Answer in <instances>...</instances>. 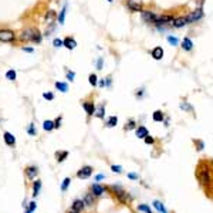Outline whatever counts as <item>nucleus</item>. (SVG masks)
I'll return each instance as SVG.
<instances>
[{
    "mask_svg": "<svg viewBox=\"0 0 213 213\" xmlns=\"http://www.w3.org/2000/svg\"><path fill=\"white\" fill-rule=\"evenodd\" d=\"M110 189H111L112 192H114V193L118 196V199H120L122 203H126V202L129 200V195L126 193V192L122 189V188H120V186H115V185H114V186H111Z\"/></svg>",
    "mask_w": 213,
    "mask_h": 213,
    "instance_id": "f03ea898",
    "label": "nucleus"
},
{
    "mask_svg": "<svg viewBox=\"0 0 213 213\" xmlns=\"http://www.w3.org/2000/svg\"><path fill=\"white\" fill-rule=\"evenodd\" d=\"M68 213H77V212H74V210H73V209H71V210H70Z\"/></svg>",
    "mask_w": 213,
    "mask_h": 213,
    "instance_id": "603ef678",
    "label": "nucleus"
},
{
    "mask_svg": "<svg viewBox=\"0 0 213 213\" xmlns=\"http://www.w3.org/2000/svg\"><path fill=\"white\" fill-rule=\"evenodd\" d=\"M128 178H129V179H134V181L139 179V176L136 175V173H128Z\"/></svg>",
    "mask_w": 213,
    "mask_h": 213,
    "instance_id": "a18cd8bd",
    "label": "nucleus"
},
{
    "mask_svg": "<svg viewBox=\"0 0 213 213\" xmlns=\"http://www.w3.org/2000/svg\"><path fill=\"white\" fill-rule=\"evenodd\" d=\"M104 178H105L104 175H97V178H95V179H97V181H102Z\"/></svg>",
    "mask_w": 213,
    "mask_h": 213,
    "instance_id": "8fccbe9b",
    "label": "nucleus"
},
{
    "mask_svg": "<svg viewBox=\"0 0 213 213\" xmlns=\"http://www.w3.org/2000/svg\"><path fill=\"white\" fill-rule=\"evenodd\" d=\"M151 54H152V57L155 58V60H161L163 57V50L162 47H155L152 51H151Z\"/></svg>",
    "mask_w": 213,
    "mask_h": 213,
    "instance_id": "ddd939ff",
    "label": "nucleus"
},
{
    "mask_svg": "<svg viewBox=\"0 0 213 213\" xmlns=\"http://www.w3.org/2000/svg\"><path fill=\"white\" fill-rule=\"evenodd\" d=\"M23 50H24V51H28V53H31L33 48H30V47H23Z\"/></svg>",
    "mask_w": 213,
    "mask_h": 213,
    "instance_id": "3c124183",
    "label": "nucleus"
},
{
    "mask_svg": "<svg viewBox=\"0 0 213 213\" xmlns=\"http://www.w3.org/2000/svg\"><path fill=\"white\" fill-rule=\"evenodd\" d=\"M104 110H105V106L100 105L97 110H94V115L97 116V118H104Z\"/></svg>",
    "mask_w": 213,
    "mask_h": 213,
    "instance_id": "5701e85b",
    "label": "nucleus"
},
{
    "mask_svg": "<svg viewBox=\"0 0 213 213\" xmlns=\"http://www.w3.org/2000/svg\"><path fill=\"white\" fill-rule=\"evenodd\" d=\"M111 169L114 172H116V173H121V172H122V166H116V165H112Z\"/></svg>",
    "mask_w": 213,
    "mask_h": 213,
    "instance_id": "ea45409f",
    "label": "nucleus"
},
{
    "mask_svg": "<svg viewBox=\"0 0 213 213\" xmlns=\"http://www.w3.org/2000/svg\"><path fill=\"white\" fill-rule=\"evenodd\" d=\"M83 202H84V205H87V206H93V205H94V195L93 193H87Z\"/></svg>",
    "mask_w": 213,
    "mask_h": 213,
    "instance_id": "412c9836",
    "label": "nucleus"
},
{
    "mask_svg": "<svg viewBox=\"0 0 213 213\" xmlns=\"http://www.w3.org/2000/svg\"><path fill=\"white\" fill-rule=\"evenodd\" d=\"M91 190H93L94 196H101V195L105 192V188L101 185H98V183H94V185L91 186Z\"/></svg>",
    "mask_w": 213,
    "mask_h": 213,
    "instance_id": "6e6552de",
    "label": "nucleus"
},
{
    "mask_svg": "<svg viewBox=\"0 0 213 213\" xmlns=\"http://www.w3.org/2000/svg\"><path fill=\"white\" fill-rule=\"evenodd\" d=\"M108 2H110V3H111V2H112V0H108Z\"/></svg>",
    "mask_w": 213,
    "mask_h": 213,
    "instance_id": "5fc2aeb1",
    "label": "nucleus"
},
{
    "mask_svg": "<svg viewBox=\"0 0 213 213\" xmlns=\"http://www.w3.org/2000/svg\"><path fill=\"white\" fill-rule=\"evenodd\" d=\"M6 78L9 80V81H14V80H16V71H14V70H9V71L6 73Z\"/></svg>",
    "mask_w": 213,
    "mask_h": 213,
    "instance_id": "c756f323",
    "label": "nucleus"
},
{
    "mask_svg": "<svg viewBox=\"0 0 213 213\" xmlns=\"http://www.w3.org/2000/svg\"><path fill=\"white\" fill-rule=\"evenodd\" d=\"M65 11H67V6H64V7H63V10H61L60 16H58V21H60V24H64V19H65Z\"/></svg>",
    "mask_w": 213,
    "mask_h": 213,
    "instance_id": "2f4dec72",
    "label": "nucleus"
},
{
    "mask_svg": "<svg viewBox=\"0 0 213 213\" xmlns=\"http://www.w3.org/2000/svg\"><path fill=\"white\" fill-rule=\"evenodd\" d=\"M83 209H84V202H83V200L77 199L74 203H73V210H74V212L80 213L81 210H83Z\"/></svg>",
    "mask_w": 213,
    "mask_h": 213,
    "instance_id": "a211bd4d",
    "label": "nucleus"
},
{
    "mask_svg": "<svg viewBox=\"0 0 213 213\" xmlns=\"http://www.w3.org/2000/svg\"><path fill=\"white\" fill-rule=\"evenodd\" d=\"M144 139H145V144H148V145H149V144L152 145L153 142H155V139H153L152 136H149V135H146V136H145Z\"/></svg>",
    "mask_w": 213,
    "mask_h": 213,
    "instance_id": "e433bc0d",
    "label": "nucleus"
},
{
    "mask_svg": "<svg viewBox=\"0 0 213 213\" xmlns=\"http://www.w3.org/2000/svg\"><path fill=\"white\" fill-rule=\"evenodd\" d=\"M198 178H199L200 185H210V171L208 168H203V163H200L199 168H198Z\"/></svg>",
    "mask_w": 213,
    "mask_h": 213,
    "instance_id": "f257e3e1",
    "label": "nucleus"
},
{
    "mask_svg": "<svg viewBox=\"0 0 213 213\" xmlns=\"http://www.w3.org/2000/svg\"><path fill=\"white\" fill-rule=\"evenodd\" d=\"M63 46H65L68 50H74L75 47H77V41H75L74 38L67 37L65 40H63Z\"/></svg>",
    "mask_w": 213,
    "mask_h": 213,
    "instance_id": "1a4fd4ad",
    "label": "nucleus"
},
{
    "mask_svg": "<svg viewBox=\"0 0 213 213\" xmlns=\"http://www.w3.org/2000/svg\"><path fill=\"white\" fill-rule=\"evenodd\" d=\"M70 182H71V179H70V178H65L64 181H63V185H61V190H63V192H65V190H67V188H68V185H70Z\"/></svg>",
    "mask_w": 213,
    "mask_h": 213,
    "instance_id": "473e14b6",
    "label": "nucleus"
},
{
    "mask_svg": "<svg viewBox=\"0 0 213 213\" xmlns=\"http://www.w3.org/2000/svg\"><path fill=\"white\" fill-rule=\"evenodd\" d=\"M153 206H155V209H156L159 213H168V210L165 209L163 203L162 202H159V200H155V202H153Z\"/></svg>",
    "mask_w": 213,
    "mask_h": 213,
    "instance_id": "aec40b11",
    "label": "nucleus"
},
{
    "mask_svg": "<svg viewBox=\"0 0 213 213\" xmlns=\"http://www.w3.org/2000/svg\"><path fill=\"white\" fill-rule=\"evenodd\" d=\"M171 24L173 26V27L179 28V27H183V26H186V24H188V20H186V17H179V19L173 20Z\"/></svg>",
    "mask_w": 213,
    "mask_h": 213,
    "instance_id": "9b49d317",
    "label": "nucleus"
},
{
    "mask_svg": "<svg viewBox=\"0 0 213 213\" xmlns=\"http://www.w3.org/2000/svg\"><path fill=\"white\" fill-rule=\"evenodd\" d=\"M37 173H38V169H37L36 166H28V168H26V175H27L28 179H34V178L37 176Z\"/></svg>",
    "mask_w": 213,
    "mask_h": 213,
    "instance_id": "9d476101",
    "label": "nucleus"
},
{
    "mask_svg": "<svg viewBox=\"0 0 213 213\" xmlns=\"http://www.w3.org/2000/svg\"><path fill=\"white\" fill-rule=\"evenodd\" d=\"M36 208H37V205H36V202H31V203H30V206H28V209H27V210H30V212H34V210H36Z\"/></svg>",
    "mask_w": 213,
    "mask_h": 213,
    "instance_id": "a19ab883",
    "label": "nucleus"
},
{
    "mask_svg": "<svg viewBox=\"0 0 213 213\" xmlns=\"http://www.w3.org/2000/svg\"><path fill=\"white\" fill-rule=\"evenodd\" d=\"M173 17L172 16H156V21L155 23H172Z\"/></svg>",
    "mask_w": 213,
    "mask_h": 213,
    "instance_id": "2eb2a0df",
    "label": "nucleus"
},
{
    "mask_svg": "<svg viewBox=\"0 0 213 213\" xmlns=\"http://www.w3.org/2000/svg\"><path fill=\"white\" fill-rule=\"evenodd\" d=\"M134 128H135V121L134 120H131L129 122H126L125 129H134Z\"/></svg>",
    "mask_w": 213,
    "mask_h": 213,
    "instance_id": "f704fd0d",
    "label": "nucleus"
},
{
    "mask_svg": "<svg viewBox=\"0 0 213 213\" xmlns=\"http://www.w3.org/2000/svg\"><path fill=\"white\" fill-rule=\"evenodd\" d=\"M36 33H37L36 28H26V30L21 31V34H20L19 37H20V40H23V41H33Z\"/></svg>",
    "mask_w": 213,
    "mask_h": 213,
    "instance_id": "7ed1b4c3",
    "label": "nucleus"
},
{
    "mask_svg": "<svg viewBox=\"0 0 213 213\" xmlns=\"http://www.w3.org/2000/svg\"><path fill=\"white\" fill-rule=\"evenodd\" d=\"M91 175H93V168L91 166H84L77 172V176H78L80 179H87V178H90Z\"/></svg>",
    "mask_w": 213,
    "mask_h": 213,
    "instance_id": "39448f33",
    "label": "nucleus"
},
{
    "mask_svg": "<svg viewBox=\"0 0 213 213\" xmlns=\"http://www.w3.org/2000/svg\"><path fill=\"white\" fill-rule=\"evenodd\" d=\"M126 6H128L132 11H142V6H141V3H136V2H134V0H128Z\"/></svg>",
    "mask_w": 213,
    "mask_h": 213,
    "instance_id": "f8f14e48",
    "label": "nucleus"
},
{
    "mask_svg": "<svg viewBox=\"0 0 213 213\" xmlns=\"http://www.w3.org/2000/svg\"><path fill=\"white\" fill-rule=\"evenodd\" d=\"M67 78L73 81V80H74V73H68V74H67Z\"/></svg>",
    "mask_w": 213,
    "mask_h": 213,
    "instance_id": "de8ad7c7",
    "label": "nucleus"
},
{
    "mask_svg": "<svg viewBox=\"0 0 213 213\" xmlns=\"http://www.w3.org/2000/svg\"><path fill=\"white\" fill-rule=\"evenodd\" d=\"M168 43H169V44H172V46H178L179 40H178L176 37H172V36H169V37H168Z\"/></svg>",
    "mask_w": 213,
    "mask_h": 213,
    "instance_id": "72a5a7b5",
    "label": "nucleus"
},
{
    "mask_svg": "<svg viewBox=\"0 0 213 213\" xmlns=\"http://www.w3.org/2000/svg\"><path fill=\"white\" fill-rule=\"evenodd\" d=\"M43 98H46V100H53V98H54V94L53 93H44L43 94Z\"/></svg>",
    "mask_w": 213,
    "mask_h": 213,
    "instance_id": "58836bf2",
    "label": "nucleus"
},
{
    "mask_svg": "<svg viewBox=\"0 0 213 213\" xmlns=\"http://www.w3.org/2000/svg\"><path fill=\"white\" fill-rule=\"evenodd\" d=\"M83 106H84V110L87 111L88 115H94V110H95V106H94L93 102H84Z\"/></svg>",
    "mask_w": 213,
    "mask_h": 213,
    "instance_id": "f3484780",
    "label": "nucleus"
},
{
    "mask_svg": "<svg viewBox=\"0 0 213 213\" xmlns=\"http://www.w3.org/2000/svg\"><path fill=\"white\" fill-rule=\"evenodd\" d=\"M43 128H44L46 131L54 129V121H44V124H43Z\"/></svg>",
    "mask_w": 213,
    "mask_h": 213,
    "instance_id": "bb28decb",
    "label": "nucleus"
},
{
    "mask_svg": "<svg viewBox=\"0 0 213 213\" xmlns=\"http://www.w3.org/2000/svg\"><path fill=\"white\" fill-rule=\"evenodd\" d=\"M182 47H183V50L190 51L192 50V47H193V43H192V40H190L189 37H185L183 38V41H182Z\"/></svg>",
    "mask_w": 213,
    "mask_h": 213,
    "instance_id": "dca6fc26",
    "label": "nucleus"
},
{
    "mask_svg": "<svg viewBox=\"0 0 213 213\" xmlns=\"http://www.w3.org/2000/svg\"><path fill=\"white\" fill-rule=\"evenodd\" d=\"M181 108L182 110H189V111H192V106H190L189 104H186V102L185 104H181Z\"/></svg>",
    "mask_w": 213,
    "mask_h": 213,
    "instance_id": "37998d69",
    "label": "nucleus"
},
{
    "mask_svg": "<svg viewBox=\"0 0 213 213\" xmlns=\"http://www.w3.org/2000/svg\"><path fill=\"white\" fill-rule=\"evenodd\" d=\"M60 125H61V118L58 116V118L54 121V128H60Z\"/></svg>",
    "mask_w": 213,
    "mask_h": 213,
    "instance_id": "c03bdc74",
    "label": "nucleus"
},
{
    "mask_svg": "<svg viewBox=\"0 0 213 213\" xmlns=\"http://www.w3.org/2000/svg\"><path fill=\"white\" fill-rule=\"evenodd\" d=\"M56 88L57 90H60L61 93H67V91H68V85H67L65 83H60V81L56 83Z\"/></svg>",
    "mask_w": 213,
    "mask_h": 213,
    "instance_id": "393cba45",
    "label": "nucleus"
},
{
    "mask_svg": "<svg viewBox=\"0 0 213 213\" xmlns=\"http://www.w3.org/2000/svg\"><path fill=\"white\" fill-rule=\"evenodd\" d=\"M142 19L148 23H155L156 21V14L151 10H142Z\"/></svg>",
    "mask_w": 213,
    "mask_h": 213,
    "instance_id": "423d86ee",
    "label": "nucleus"
},
{
    "mask_svg": "<svg viewBox=\"0 0 213 213\" xmlns=\"http://www.w3.org/2000/svg\"><path fill=\"white\" fill-rule=\"evenodd\" d=\"M138 210H139V212H145V213H153L152 209L149 208L148 205H139V206H138Z\"/></svg>",
    "mask_w": 213,
    "mask_h": 213,
    "instance_id": "c85d7f7f",
    "label": "nucleus"
},
{
    "mask_svg": "<svg viewBox=\"0 0 213 213\" xmlns=\"http://www.w3.org/2000/svg\"><path fill=\"white\" fill-rule=\"evenodd\" d=\"M67 156H68V152H67V151L58 152V153H57V161H58V162H63V161H64Z\"/></svg>",
    "mask_w": 213,
    "mask_h": 213,
    "instance_id": "7c9ffc66",
    "label": "nucleus"
},
{
    "mask_svg": "<svg viewBox=\"0 0 213 213\" xmlns=\"http://www.w3.org/2000/svg\"><path fill=\"white\" fill-rule=\"evenodd\" d=\"M153 121H155V122H162V121H163L162 111H155V112H153Z\"/></svg>",
    "mask_w": 213,
    "mask_h": 213,
    "instance_id": "a878e982",
    "label": "nucleus"
},
{
    "mask_svg": "<svg viewBox=\"0 0 213 213\" xmlns=\"http://www.w3.org/2000/svg\"><path fill=\"white\" fill-rule=\"evenodd\" d=\"M3 139H5V142L9 145V146H13V145L16 144V138H14V136L10 134V132H5V135H3Z\"/></svg>",
    "mask_w": 213,
    "mask_h": 213,
    "instance_id": "4468645a",
    "label": "nucleus"
},
{
    "mask_svg": "<svg viewBox=\"0 0 213 213\" xmlns=\"http://www.w3.org/2000/svg\"><path fill=\"white\" fill-rule=\"evenodd\" d=\"M97 67H98V70H101V68H102V58H100V60H98Z\"/></svg>",
    "mask_w": 213,
    "mask_h": 213,
    "instance_id": "49530a36",
    "label": "nucleus"
},
{
    "mask_svg": "<svg viewBox=\"0 0 213 213\" xmlns=\"http://www.w3.org/2000/svg\"><path fill=\"white\" fill-rule=\"evenodd\" d=\"M54 19H56V13H54L53 10H50V11L47 13V16H46V23L47 24H54V23H53Z\"/></svg>",
    "mask_w": 213,
    "mask_h": 213,
    "instance_id": "4be33fe9",
    "label": "nucleus"
},
{
    "mask_svg": "<svg viewBox=\"0 0 213 213\" xmlns=\"http://www.w3.org/2000/svg\"><path fill=\"white\" fill-rule=\"evenodd\" d=\"M40 188H41V181L34 182V185H33V196H37L40 193Z\"/></svg>",
    "mask_w": 213,
    "mask_h": 213,
    "instance_id": "b1692460",
    "label": "nucleus"
},
{
    "mask_svg": "<svg viewBox=\"0 0 213 213\" xmlns=\"http://www.w3.org/2000/svg\"><path fill=\"white\" fill-rule=\"evenodd\" d=\"M14 38H16V34L11 30H0V41H13Z\"/></svg>",
    "mask_w": 213,
    "mask_h": 213,
    "instance_id": "20e7f679",
    "label": "nucleus"
},
{
    "mask_svg": "<svg viewBox=\"0 0 213 213\" xmlns=\"http://www.w3.org/2000/svg\"><path fill=\"white\" fill-rule=\"evenodd\" d=\"M116 122H118V118H116V116H110V118H108V121H106V126L112 128V126L116 125Z\"/></svg>",
    "mask_w": 213,
    "mask_h": 213,
    "instance_id": "cd10ccee",
    "label": "nucleus"
},
{
    "mask_svg": "<svg viewBox=\"0 0 213 213\" xmlns=\"http://www.w3.org/2000/svg\"><path fill=\"white\" fill-rule=\"evenodd\" d=\"M202 16H203L202 10H196V11H193V13H190L189 16L186 17V20H188V23H193V21H196V20L202 19Z\"/></svg>",
    "mask_w": 213,
    "mask_h": 213,
    "instance_id": "0eeeda50",
    "label": "nucleus"
},
{
    "mask_svg": "<svg viewBox=\"0 0 213 213\" xmlns=\"http://www.w3.org/2000/svg\"><path fill=\"white\" fill-rule=\"evenodd\" d=\"M28 134L34 135V128H33V125H30V128H28Z\"/></svg>",
    "mask_w": 213,
    "mask_h": 213,
    "instance_id": "09e8293b",
    "label": "nucleus"
},
{
    "mask_svg": "<svg viewBox=\"0 0 213 213\" xmlns=\"http://www.w3.org/2000/svg\"><path fill=\"white\" fill-rule=\"evenodd\" d=\"M26 213H33V212H30V210H27V212H26Z\"/></svg>",
    "mask_w": 213,
    "mask_h": 213,
    "instance_id": "864d4df0",
    "label": "nucleus"
},
{
    "mask_svg": "<svg viewBox=\"0 0 213 213\" xmlns=\"http://www.w3.org/2000/svg\"><path fill=\"white\" fill-rule=\"evenodd\" d=\"M195 144H198V151H202L205 146V144L202 142V141H195Z\"/></svg>",
    "mask_w": 213,
    "mask_h": 213,
    "instance_id": "79ce46f5",
    "label": "nucleus"
},
{
    "mask_svg": "<svg viewBox=\"0 0 213 213\" xmlns=\"http://www.w3.org/2000/svg\"><path fill=\"white\" fill-rule=\"evenodd\" d=\"M53 44H54V47H61L63 46V40H60V38H54Z\"/></svg>",
    "mask_w": 213,
    "mask_h": 213,
    "instance_id": "4c0bfd02",
    "label": "nucleus"
},
{
    "mask_svg": "<svg viewBox=\"0 0 213 213\" xmlns=\"http://www.w3.org/2000/svg\"><path fill=\"white\" fill-rule=\"evenodd\" d=\"M146 135H149V132H148V129H146L145 126H139L138 129H136V136H138V138L144 139Z\"/></svg>",
    "mask_w": 213,
    "mask_h": 213,
    "instance_id": "6ab92c4d",
    "label": "nucleus"
},
{
    "mask_svg": "<svg viewBox=\"0 0 213 213\" xmlns=\"http://www.w3.org/2000/svg\"><path fill=\"white\" fill-rule=\"evenodd\" d=\"M90 84H91V85H97V75L95 74L90 75Z\"/></svg>",
    "mask_w": 213,
    "mask_h": 213,
    "instance_id": "c9c22d12",
    "label": "nucleus"
}]
</instances>
